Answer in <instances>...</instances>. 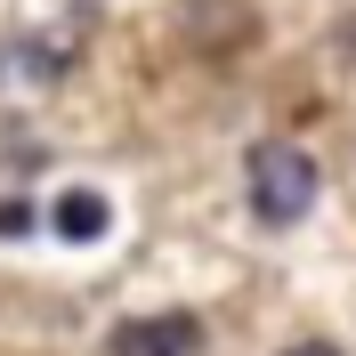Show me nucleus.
Wrapping results in <instances>:
<instances>
[{"instance_id": "20e7f679", "label": "nucleus", "mask_w": 356, "mask_h": 356, "mask_svg": "<svg viewBox=\"0 0 356 356\" xmlns=\"http://www.w3.org/2000/svg\"><path fill=\"white\" fill-rule=\"evenodd\" d=\"M24 227H33V211L24 202H0V235H24Z\"/></svg>"}, {"instance_id": "f257e3e1", "label": "nucleus", "mask_w": 356, "mask_h": 356, "mask_svg": "<svg viewBox=\"0 0 356 356\" xmlns=\"http://www.w3.org/2000/svg\"><path fill=\"white\" fill-rule=\"evenodd\" d=\"M243 186H251V219L259 227H300L316 202V162L291 138H259L243 162Z\"/></svg>"}, {"instance_id": "7ed1b4c3", "label": "nucleus", "mask_w": 356, "mask_h": 356, "mask_svg": "<svg viewBox=\"0 0 356 356\" xmlns=\"http://www.w3.org/2000/svg\"><path fill=\"white\" fill-rule=\"evenodd\" d=\"M106 195H89V186H73V195H57V211H49V227H57V235H65V243H97V235H106Z\"/></svg>"}, {"instance_id": "f03ea898", "label": "nucleus", "mask_w": 356, "mask_h": 356, "mask_svg": "<svg viewBox=\"0 0 356 356\" xmlns=\"http://www.w3.org/2000/svg\"><path fill=\"white\" fill-rule=\"evenodd\" d=\"M202 348V324L186 308H170V316H130L122 332L106 340V356H195Z\"/></svg>"}, {"instance_id": "39448f33", "label": "nucleus", "mask_w": 356, "mask_h": 356, "mask_svg": "<svg viewBox=\"0 0 356 356\" xmlns=\"http://www.w3.org/2000/svg\"><path fill=\"white\" fill-rule=\"evenodd\" d=\"M284 356H340L332 340H300V348H284Z\"/></svg>"}]
</instances>
